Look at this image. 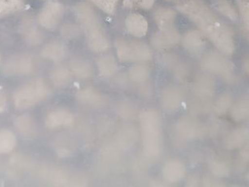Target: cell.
Wrapping results in <instances>:
<instances>
[{"label":"cell","mask_w":249,"mask_h":187,"mask_svg":"<svg viewBox=\"0 0 249 187\" xmlns=\"http://www.w3.org/2000/svg\"><path fill=\"white\" fill-rule=\"evenodd\" d=\"M177 8L193 21L221 53L226 55L234 53L232 32L203 0H185Z\"/></svg>","instance_id":"1"},{"label":"cell","mask_w":249,"mask_h":187,"mask_svg":"<svg viewBox=\"0 0 249 187\" xmlns=\"http://www.w3.org/2000/svg\"><path fill=\"white\" fill-rule=\"evenodd\" d=\"M75 17L86 36L89 49L95 53H106L111 43L95 10L88 3L79 2L74 7Z\"/></svg>","instance_id":"2"},{"label":"cell","mask_w":249,"mask_h":187,"mask_svg":"<svg viewBox=\"0 0 249 187\" xmlns=\"http://www.w3.org/2000/svg\"><path fill=\"white\" fill-rule=\"evenodd\" d=\"M139 116L143 153L149 159H157L163 150L160 115L154 109H147Z\"/></svg>","instance_id":"3"},{"label":"cell","mask_w":249,"mask_h":187,"mask_svg":"<svg viewBox=\"0 0 249 187\" xmlns=\"http://www.w3.org/2000/svg\"><path fill=\"white\" fill-rule=\"evenodd\" d=\"M49 94L50 89L43 80H33L16 89L14 104L18 110H26L45 100Z\"/></svg>","instance_id":"4"},{"label":"cell","mask_w":249,"mask_h":187,"mask_svg":"<svg viewBox=\"0 0 249 187\" xmlns=\"http://www.w3.org/2000/svg\"><path fill=\"white\" fill-rule=\"evenodd\" d=\"M115 47L120 62H146L152 60L153 58L152 49L143 42L117 39L115 41Z\"/></svg>","instance_id":"5"},{"label":"cell","mask_w":249,"mask_h":187,"mask_svg":"<svg viewBox=\"0 0 249 187\" xmlns=\"http://www.w3.org/2000/svg\"><path fill=\"white\" fill-rule=\"evenodd\" d=\"M201 68L204 71L219 74L228 78L231 76L234 65L221 53L209 52L202 58Z\"/></svg>","instance_id":"6"},{"label":"cell","mask_w":249,"mask_h":187,"mask_svg":"<svg viewBox=\"0 0 249 187\" xmlns=\"http://www.w3.org/2000/svg\"><path fill=\"white\" fill-rule=\"evenodd\" d=\"M64 14V5L57 0H48L39 12V23L43 28L54 30L59 26Z\"/></svg>","instance_id":"7"},{"label":"cell","mask_w":249,"mask_h":187,"mask_svg":"<svg viewBox=\"0 0 249 187\" xmlns=\"http://www.w3.org/2000/svg\"><path fill=\"white\" fill-rule=\"evenodd\" d=\"M175 134L180 141L197 139L204 135V126L195 119L182 118L175 125Z\"/></svg>","instance_id":"8"},{"label":"cell","mask_w":249,"mask_h":187,"mask_svg":"<svg viewBox=\"0 0 249 187\" xmlns=\"http://www.w3.org/2000/svg\"><path fill=\"white\" fill-rule=\"evenodd\" d=\"M76 98L79 104L92 109H103L109 103L108 96L94 87L82 89L78 93Z\"/></svg>","instance_id":"9"},{"label":"cell","mask_w":249,"mask_h":187,"mask_svg":"<svg viewBox=\"0 0 249 187\" xmlns=\"http://www.w3.org/2000/svg\"><path fill=\"white\" fill-rule=\"evenodd\" d=\"M34 70V64L28 56H17L8 59L2 68L7 75H26Z\"/></svg>","instance_id":"10"},{"label":"cell","mask_w":249,"mask_h":187,"mask_svg":"<svg viewBox=\"0 0 249 187\" xmlns=\"http://www.w3.org/2000/svg\"><path fill=\"white\" fill-rule=\"evenodd\" d=\"M179 40L180 35L178 30L175 27L169 29L159 30L158 32L152 36L151 43L152 47L162 50L172 48L179 43Z\"/></svg>","instance_id":"11"},{"label":"cell","mask_w":249,"mask_h":187,"mask_svg":"<svg viewBox=\"0 0 249 187\" xmlns=\"http://www.w3.org/2000/svg\"><path fill=\"white\" fill-rule=\"evenodd\" d=\"M184 99V91L174 85L167 86L161 93L160 104L167 112H173L181 105Z\"/></svg>","instance_id":"12"},{"label":"cell","mask_w":249,"mask_h":187,"mask_svg":"<svg viewBox=\"0 0 249 187\" xmlns=\"http://www.w3.org/2000/svg\"><path fill=\"white\" fill-rule=\"evenodd\" d=\"M161 173L163 176V180L167 183H179L185 176V165L180 160L176 158L168 160L163 165Z\"/></svg>","instance_id":"13"},{"label":"cell","mask_w":249,"mask_h":187,"mask_svg":"<svg viewBox=\"0 0 249 187\" xmlns=\"http://www.w3.org/2000/svg\"><path fill=\"white\" fill-rule=\"evenodd\" d=\"M74 121L75 117L70 111L64 109H59L48 113L46 117V126L49 129L67 127L71 126Z\"/></svg>","instance_id":"14"},{"label":"cell","mask_w":249,"mask_h":187,"mask_svg":"<svg viewBox=\"0 0 249 187\" xmlns=\"http://www.w3.org/2000/svg\"><path fill=\"white\" fill-rule=\"evenodd\" d=\"M182 43L184 48L191 54H199L206 45L205 35L199 31L192 30L184 34Z\"/></svg>","instance_id":"15"},{"label":"cell","mask_w":249,"mask_h":187,"mask_svg":"<svg viewBox=\"0 0 249 187\" xmlns=\"http://www.w3.org/2000/svg\"><path fill=\"white\" fill-rule=\"evenodd\" d=\"M125 27L131 36L142 38L147 35L148 23L144 16L139 13H132L125 19Z\"/></svg>","instance_id":"16"},{"label":"cell","mask_w":249,"mask_h":187,"mask_svg":"<svg viewBox=\"0 0 249 187\" xmlns=\"http://www.w3.org/2000/svg\"><path fill=\"white\" fill-rule=\"evenodd\" d=\"M41 56L50 61L60 63L67 57L68 49L61 42L52 41L43 47L41 50Z\"/></svg>","instance_id":"17"},{"label":"cell","mask_w":249,"mask_h":187,"mask_svg":"<svg viewBox=\"0 0 249 187\" xmlns=\"http://www.w3.org/2000/svg\"><path fill=\"white\" fill-rule=\"evenodd\" d=\"M96 67L99 75L105 78L113 76L119 70L118 63L111 54L100 55L96 59Z\"/></svg>","instance_id":"18"},{"label":"cell","mask_w":249,"mask_h":187,"mask_svg":"<svg viewBox=\"0 0 249 187\" xmlns=\"http://www.w3.org/2000/svg\"><path fill=\"white\" fill-rule=\"evenodd\" d=\"M153 18L159 30L169 29L176 27L175 21L177 19V13L174 10L168 7H159L154 12Z\"/></svg>","instance_id":"19"},{"label":"cell","mask_w":249,"mask_h":187,"mask_svg":"<svg viewBox=\"0 0 249 187\" xmlns=\"http://www.w3.org/2000/svg\"><path fill=\"white\" fill-rule=\"evenodd\" d=\"M70 69L71 73L80 80H89L94 75L91 63L83 57L73 58L70 62Z\"/></svg>","instance_id":"20"},{"label":"cell","mask_w":249,"mask_h":187,"mask_svg":"<svg viewBox=\"0 0 249 187\" xmlns=\"http://www.w3.org/2000/svg\"><path fill=\"white\" fill-rule=\"evenodd\" d=\"M137 141V132L133 126H124L120 129L117 133L116 142L121 150H127L132 148Z\"/></svg>","instance_id":"21"},{"label":"cell","mask_w":249,"mask_h":187,"mask_svg":"<svg viewBox=\"0 0 249 187\" xmlns=\"http://www.w3.org/2000/svg\"><path fill=\"white\" fill-rule=\"evenodd\" d=\"M214 83L212 79L207 75H200L197 78L194 85V93L196 96L201 100H208L214 94Z\"/></svg>","instance_id":"22"},{"label":"cell","mask_w":249,"mask_h":187,"mask_svg":"<svg viewBox=\"0 0 249 187\" xmlns=\"http://www.w3.org/2000/svg\"><path fill=\"white\" fill-rule=\"evenodd\" d=\"M249 137V131L247 129L238 128L231 131L225 139L224 146L229 150L237 149L245 145Z\"/></svg>","instance_id":"23"},{"label":"cell","mask_w":249,"mask_h":187,"mask_svg":"<svg viewBox=\"0 0 249 187\" xmlns=\"http://www.w3.org/2000/svg\"><path fill=\"white\" fill-rule=\"evenodd\" d=\"M50 79L54 86L65 87L71 80V73L66 67H54L51 71Z\"/></svg>","instance_id":"24"},{"label":"cell","mask_w":249,"mask_h":187,"mask_svg":"<svg viewBox=\"0 0 249 187\" xmlns=\"http://www.w3.org/2000/svg\"><path fill=\"white\" fill-rule=\"evenodd\" d=\"M151 69L147 64H137L131 67L128 71V77L132 82L144 84L150 78Z\"/></svg>","instance_id":"25"},{"label":"cell","mask_w":249,"mask_h":187,"mask_svg":"<svg viewBox=\"0 0 249 187\" xmlns=\"http://www.w3.org/2000/svg\"><path fill=\"white\" fill-rule=\"evenodd\" d=\"M23 31L26 42L29 45H38L43 41V33L33 23H26L25 25L23 26Z\"/></svg>","instance_id":"26"},{"label":"cell","mask_w":249,"mask_h":187,"mask_svg":"<svg viewBox=\"0 0 249 187\" xmlns=\"http://www.w3.org/2000/svg\"><path fill=\"white\" fill-rule=\"evenodd\" d=\"M17 139L14 132L8 130H0V153H8L16 148Z\"/></svg>","instance_id":"27"},{"label":"cell","mask_w":249,"mask_h":187,"mask_svg":"<svg viewBox=\"0 0 249 187\" xmlns=\"http://www.w3.org/2000/svg\"><path fill=\"white\" fill-rule=\"evenodd\" d=\"M16 127L23 136L32 137L36 133V124L30 116L23 115L16 120Z\"/></svg>","instance_id":"28"},{"label":"cell","mask_w":249,"mask_h":187,"mask_svg":"<svg viewBox=\"0 0 249 187\" xmlns=\"http://www.w3.org/2000/svg\"><path fill=\"white\" fill-rule=\"evenodd\" d=\"M231 116L234 121H240L249 117V99H243L232 106Z\"/></svg>","instance_id":"29"},{"label":"cell","mask_w":249,"mask_h":187,"mask_svg":"<svg viewBox=\"0 0 249 187\" xmlns=\"http://www.w3.org/2000/svg\"><path fill=\"white\" fill-rule=\"evenodd\" d=\"M209 169L213 175L216 177H228L231 171V168L228 162L224 160L213 159L209 162Z\"/></svg>","instance_id":"30"},{"label":"cell","mask_w":249,"mask_h":187,"mask_svg":"<svg viewBox=\"0 0 249 187\" xmlns=\"http://www.w3.org/2000/svg\"><path fill=\"white\" fill-rule=\"evenodd\" d=\"M23 7V0H0V18L18 12Z\"/></svg>","instance_id":"31"},{"label":"cell","mask_w":249,"mask_h":187,"mask_svg":"<svg viewBox=\"0 0 249 187\" xmlns=\"http://www.w3.org/2000/svg\"><path fill=\"white\" fill-rule=\"evenodd\" d=\"M115 111L121 118H132L136 114V105L130 101H120L116 104Z\"/></svg>","instance_id":"32"},{"label":"cell","mask_w":249,"mask_h":187,"mask_svg":"<svg viewBox=\"0 0 249 187\" xmlns=\"http://www.w3.org/2000/svg\"><path fill=\"white\" fill-rule=\"evenodd\" d=\"M232 104V96L229 93H224L215 101L214 105L215 112L219 115H224L228 112Z\"/></svg>","instance_id":"33"},{"label":"cell","mask_w":249,"mask_h":187,"mask_svg":"<svg viewBox=\"0 0 249 187\" xmlns=\"http://www.w3.org/2000/svg\"><path fill=\"white\" fill-rule=\"evenodd\" d=\"M215 9L221 13L223 16L232 21H236L238 19V14L233 6L225 0H221L215 4Z\"/></svg>","instance_id":"34"},{"label":"cell","mask_w":249,"mask_h":187,"mask_svg":"<svg viewBox=\"0 0 249 187\" xmlns=\"http://www.w3.org/2000/svg\"><path fill=\"white\" fill-rule=\"evenodd\" d=\"M89 2L108 15H113L120 0H89Z\"/></svg>","instance_id":"35"},{"label":"cell","mask_w":249,"mask_h":187,"mask_svg":"<svg viewBox=\"0 0 249 187\" xmlns=\"http://www.w3.org/2000/svg\"><path fill=\"white\" fill-rule=\"evenodd\" d=\"M155 0H124V6L127 8L149 10L153 7Z\"/></svg>","instance_id":"36"},{"label":"cell","mask_w":249,"mask_h":187,"mask_svg":"<svg viewBox=\"0 0 249 187\" xmlns=\"http://www.w3.org/2000/svg\"><path fill=\"white\" fill-rule=\"evenodd\" d=\"M81 30L79 27L74 24H66L61 29L63 37L68 39H76L80 36Z\"/></svg>","instance_id":"37"},{"label":"cell","mask_w":249,"mask_h":187,"mask_svg":"<svg viewBox=\"0 0 249 187\" xmlns=\"http://www.w3.org/2000/svg\"><path fill=\"white\" fill-rule=\"evenodd\" d=\"M237 4L243 21L249 30V0H237Z\"/></svg>","instance_id":"38"},{"label":"cell","mask_w":249,"mask_h":187,"mask_svg":"<svg viewBox=\"0 0 249 187\" xmlns=\"http://www.w3.org/2000/svg\"><path fill=\"white\" fill-rule=\"evenodd\" d=\"M239 158H240V162L244 164L249 162V142L243 146L242 150H240V154H239Z\"/></svg>","instance_id":"39"},{"label":"cell","mask_w":249,"mask_h":187,"mask_svg":"<svg viewBox=\"0 0 249 187\" xmlns=\"http://www.w3.org/2000/svg\"><path fill=\"white\" fill-rule=\"evenodd\" d=\"M7 107V100L3 94L0 92V112H4L5 109Z\"/></svg>","instance_id":"40"},{"label":"cell","mask_w":249,"mask_h":187,"mask_svg":"<svg viewBox=\"0 0 249 187\" xmlns=\"http://www.w3.org/2000/svg\"><path fill=\"white\" fill-rule=\"evenodd\" d=\"M199 178L196 177V176H192V177L188 178L187 186H189V187H196V186H198V184H199Z\"/></svg>","instance_id":"41"},{"label":"cell","mask_w":249,"mask_h":187,"mask_svg":"<svg viewBox=\"0 0 249 187\" xmlns=\"http://www.w3.org/2000/svg\"><path fill=\"white\" fill-rule=\"evenodd\" d=\"M204 185L207 186V187H216V186H219L217 183H216V181L211 178H204Z\"/></svg>","instance_id":"42"},{"label":"cell","mask_w":249,"mask_h":187,"mask_svg":"<svg viewBox=\"0 0 249 187\" xmlns=\"http://www.w3.org/2000/svg\"><path fill=\"white\" fill-rule=\"evenodd\" d=\"M141 94L143 95V97H148V96H151L152 90L146 85V86H143L141 88Z\"/></svg>","instance_id":"43"},{"label":"cell","mask_w":249,"mask_h":187,"mask_svg":"<svg viewBox=\"0 0 249 187\" xmlns=\"http://www.w3.org/2000/svg\"><path fill=\"white\" fill-rule=\"evenodd\" d=\"M244 69H245V72L249 74V57L245 59L244 61Z\"/></svg>","instance_id":"44"},{"label":"cell","mask_w":249,"mask_h":187,"mask_svg":"<svg viewBox=\"0 0 249 187\" xmlns=\"http://www.w3.org/2000/svg\"><path fill=\"white\" fill-rule=\"evenodd\" d=\"M165 1H168V2H177L179 0H165Z\"/></svg>","instance_id":"45"},{"label":"cell","mask_w":249,"mask_h":187,"mask_svg":"<svg viewBox=\"0 0 249 187\" xmlns=\"http://www.w3.org/2000/svg\"><path fill=\"white\" fill-rule=\"evenodd\" d=\"M247 178H248V179H249V173H248Z\"/></svg>","instance_id":"46"},{"label":"cell","mask_w":249,"mask_h":187,"mask_svg":"<svg viewBox=\"0 0 249 187\" xmlns=\"http://www.w3.org/2000/svg\"><path fill=\"white\" fill-rule=\"evenodd\" d=\"M248 38H249V37H248Z\"/></svg>","instance_id":"47"},{"label":"cell","mask_w":249,"mask_h":187,"mask_svg":"<svg viewBox=\"0 0 249 187\" xmlns=\"http://www.w3.org/2000/svg\"><path fill=\"white\" fill-rule=\"evenodd\" d=\"M0 59H1V57H0Z\"/></svg>","instance_id":"48"}]
</instances>
